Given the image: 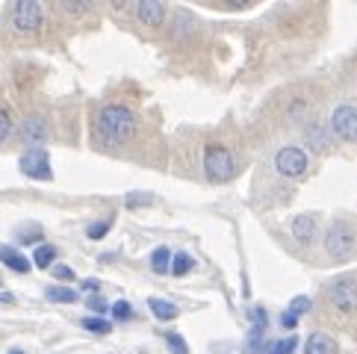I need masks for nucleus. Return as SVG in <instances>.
I'll list each match as a JSON object with an SVG mask.
<instances>
[{
	"label": "nucleus",
	"mask_w": 357,
	"mask_h": 354,
	"mask_svg": "<svg viewBox=\"0 0 357 354\" xmlns=\"http://www.w3.org/2000/svg\"><path fill=\"white\" fill-rule=\"evenodd\" d=\"M98 133L104 142H127L136 133V118L127 107H104L98 116Z\"/></svg>",
	"instance_id": "nucleus-1"
},
{
	"label": "nucleus",
	"mask_w": 357,
	"mask_h": 354,
	"mask_svg": "<svg viewBox=\"0 0 357 354\" xmlns=\"http://www.w3.org/2000/svg\"><path fill=\"white\" fill-rule=\"evenodd\" d=\"M204 171H207V177L213 183L231 180L234 171H236L234 154L225 145H207V151H204Z\"/></svg>",
	"instance_id": "nucleus-2"
},
{
	"label": "nucleus",
	"mask_w": 357,
	"mask_h": 354,
	"mask_svg": "<svg viewBox=\"0 0 357 354\" xmlns=\"http://www.w3.org/2000/svg\"><path fill=\"white\" fill-rule=\"evenodd\" d=\"M325 251L331 257H349L351 251H354V231L346 224V222H334L328 227V233H325Z\"/></svg>",
	"instance_id": "nucleus-3"
},
{
	"label": "nucleus",
	"mask_w": 357,
	"mask_h": 354,
	"mask_svg": "<svg viewBox=\"0 0 357 354\" xmlns=\"http://www.w3.org/2000/svg\"><path fill=\"white\" fill-rule=\"evenodd\" d=\"M12 24L21 33H36L42 27V3L39 0H15V6H12Z\"/></svg>",
	"instance_id": "nucleus-4"
},
{
	"label": "nucleus",
	"mask_w": 357,
	"mask_h": 354,
	"mask_svg": "<svg viewBox=\"0 0 357 354\" xmlns=\"http://www.w3.org/2000/svg\"><path fill=\"white\" fill-rule=\"evenodd\" d=\"M328 298L340 313H354L357 310V281L354 277H340L328 286Z\"/></svg>",
	"instance_id": "nucleus-5"
},
{
	"label": "nucleus",
	"mask_w": 357,
	"mask_h": 354,
	"mask_svg": "<svg viewBox=\"0 0 357 354\" xmlns=\"http://www.w3.org/2000/svg\"><path fill=\"white\" fill-rule=\"evenodd\" d=\"M275 169L284 177H301L304 171H307V154H304L301 148H296V145L280 148L278 157H275Z\"/></svg>",
	"instance_id": "nucleus-6"
},
{
	"label": "nucleus",
	"mask_w": 357,
	"mask_h": 354,
	"mask_svg": "<svg viewBox=\"0 0 357 354\" xmlns=\"http://www.w3.org/2000/svg\"><path fill=\"white\" fill-rule=\"evenodd\" d=\"M18 169L27 177H33V180H50V177H54V171H50V157L42 148H33L27 154H21Z\"/></svg>",
	"instance_id": "nucleus-7"
},
{
	"label": "nucleus",
	"mask_w": 357,
	"mask_h": 354,
	"mask_svg": "<svg viewBox=\"0 0 357 354\" xmlns=\"http://www.w3.org/2000/svg\"><path fill=\"white\" fill-rule=\"evenodd\" d=\"M331 128L346 142H357V107H337L331 116Z\"/></svg>",
	"instance_id": "nucleus-8"
},
{
	"label": "nucleus",
	"mask_w": 357,
	"mask_h": 354,
	"mask_svg": "<svg viewBox=\"0 0 357 354\" xmlns=\"http://www.w3.org/2000/svg\"><path fill=\"white\" fill-rule=\"evenodd\" d=\"M289 231H292V239H298L301 245H310L313 236H316V216H310V213H301V216L292 219Z\"/></svg>",
	"instance_id": "nucleus-9"
},
{
	"label": "nucleus",
	"mask_w": 357,
	"mask_h": 354,
	"mask_svg": "<svg viewBox=\"0 0 357 354\" xmlns=\"http://www.w3.org/2000/svg\"><path fill=\"white\" fill-rule=\"evenodd\" d=\"M136 15H139V21H142L145 27H160L162 18H165V9H162L160 0H139Z\"/></svg>",
	"instance_id": "nucleus-10"
},
{
	"label": "nucleus",
	"mask_w": 357,
	"mask_h": 354,
	"mask_svg": "<svg viewBox=\"0 0 357 354\" xmlns=\"http://www.w3.org/2000/svg\"><path fill=\"white\" fill-rule=\"evenodd\" d=\"M304 354H340V346L334 337L316 331L307 337V343H304Z\"/></svg>",
	"instance_id": "nucleus-11"
},
{
	"label": "nucleus",
	"mask_w": 357,
	"mask_h": 354,
	"mask_svg": "<svg viewBox=\"0 0 357 354\" xmlns=\"http://www.w3.org/2000/svg\"><path fill=\"white\" fill-rule=\"evenodd\" d=\"M21 136H24V142H27V145H42V142H45V136H47L45 121H42V118H36V116H30L27 121L21 124Z\"/></svg>",
	"instance_id": "nucleus-12"
},
{
	"label": "nucleus",
	"mask_w": 357,
	"mask_h": 354,
	"mask_svg": "<svg viewBox=\"0 0 357 354\" xmlns=\"http://www.w3.org/2000/svg\"><path fill=\"white\" fill-rule=\"evenodd\" d=\"M0 263H6L12 272L18 275H27L30 272V260L21 254V251H15L12 245H0Z\"/></svg>",
	"instance_id": "nucleus-13"
},
{
	"label": "nucleus",
	"mask_w": 357,
	"mask_h": 354,
	"mask_svg": "<svg viewBox=\"0 0 357 354\" xmlns=\"http://www.w3.org/2000/svg\"><path fill=\"white\" fill-rule=\"evenodd\" d=\"M148 307L160 322H169V319L177 316V307L172 305V301H165V298H148Z\"/></svg>",
	"instance_id": "nucleus-14"
},
{
	"label": "nucleus",
	"mask_w": 357,
	"mask_h": 354,
	"mask_svg": "<svg viewBox=\"0 0 357 354\" xmlns=\"http://www.w3.org/2000/svg\"><path fill=\"white\" fill-rule=\"evenodd\" d=\"M54 260H56V248L54 245H39L33 251V266L36 269H50Z\"/></svg>",
	"instance_id": "nucleus-15"
},
{
	"label": "nucleus",
	"mask_w": 357,
	"mask_h": 354,
	"mask_svg": "<svg viewBox=\"0 0 357 354\" xmlns=\"http://www.w3.org/2000/svg\"><path fill=\"white\" fill-rule=\"evenodd\" d=\"M172 266V251L169 248H157L154 254H151V269H154L157 275H165Z\"/></svg>",
	"instance_id": "nucleus-16"
},
{
	"label": "nucleus",
	"mask_w": 357,
	"mask_h": 354,
	"mask_svg": "<svg viewBox=\"0 0 357 354\" xmlns=\"http://www.w3.org/2000/svg\"><path fill=\"white\" fill-rule=\"evenodd\" d=\"M80 325L86 328L89 334H109V331H112V325L104 319V316H86Z\"/></svg>",
	"instance_id": "nucleus-17"
},
{
	"label": "nucleus",
	"mask_w": 357,
	"mask_h": 354,
	"mask_svg": "<svg viewBox=\"0 0 357 354\" xmlns=\"http://www.w3.org/2000/svg\"><path fill=\"white\" fill-rule=\"evenodd\" d=\"M50 301H59V305H71V301H77V293L68 286H47V293H45Z\"/></svg>",
	"instance_id": "nucleus-18"
},
{
	"label": "nucleus",
	"mask_w": 357,
	"mask_h": 354,
	"mask_svg": "<svg viewBox=\"0 0 357 354\" xmlns=\"http://www.w3.org/2000/svg\"><path fill=\"white\" fill-rule=\"evenodd\" d=\"M189 269H192V257H189V254H174V257H172V266H169V272H172L174 277L186 275Z\"/></svg>",
	"instance_id": "nucleus-19"
},
{
	"label": "nucleus",
	"mask_w": 357,
	"mask_h": 354,
	"mask_svg": "<svg viewBox=\"0 0 357 354\" xmlns=\"http://www.w3.org/2000/svg\"><path fill=\"white\" fill-rule=\"evenodd\" d=\"M151 201H154V198H151L148 192H130L124 198V204L130 210H139V207H151Z\"/></svg>",
	"instance_id": "nucleus-20"
},
{
	"label": "nucleus",
	"mask_w": 357,
	"mask_h": 354,
	"mask_svg": "<svg viewBox=\"0 0 357 354\" xmlns=\"http://www.w3.org/2000/svg\"><path fill=\"white\" fill-rule=\"evenodd\" d=\"M109 227H112V219H107V222H95V224H89L86 236H89V239H104V236L109 233Z\"/></svg>",
	"instance_id": "nucleus-21"
},
{
	"label": "nucleus",
	"mask_w": 357,
	"mask_h": 354,
	"mask_svg": "<svg viewBox=\"0 0 357 354\" xmlns=\"http://www.w3.org/2000/svg\"><path fill=\"white\" fill-rule=\"evenodd\" d=\"M296 348H298V339L289 337V339H280V343H275L269 348V354H296Z\"/></svg>",
	"instance_id": "nucleus-22"
},
{
	"label": "nucleus",
	"mask_w": 357,
	"mask_h": 354,
	"mask_svg": "<svg viewBox=\"0 0 357 354\" xmlns=\"http://www.w3.org/2000/svg\"><path fill=\"white\" fill-rule=\"evenodd\" d=\"M307 142H310L313 148H328V139H325V130H322V128H319V124H316V128H313V124H310V128H307Z\"/></svg>",
	"instance_id": "nucleus-23"
},
{
	"label": "nucleus",
	"mask_w": 357,
	"mask_h": 354,
	"mask_svg": "<svg viewBox=\"0 0 357 354\" xmlns=\"http://www.w3.org/2000/svg\"><path fill=\"white\" fill-rule=\"evenodd\" d=\"M62 3V9H68V12H74V15H80V12H86L89 6H92V0H59Z\"/></svg>",
	"instance_id": "nucleus-24"
},
{
	"label": "nucleus",
	"mask_w": 357,
	"mask_h": 354,
	"mask_svg": "<svg viewBox=\"0 0 357 354\" xmlns=\"http://www.w3.org/2000/svg\"><path fill=\"white\" fill-rule=\"evenodd\" d=\"M307 310H310V298H307V295L292 298V305H289V313H292V316H301V313H307Z\"/></svg>",
	"instance_id": "nucleus-25"
},
{
	"label": "nucleus",
	"mask_w": 357,
	"mask_h": 354,
	"mask_svg": "<svg viewBox=\"0 0 357 354\" xmlns=\"http://www.w3.org/2000/svg\"><path fill=\"white\" fill-rule=\"evenodd\" d=\"M112 316H116L119 322H124V319H130L133 316V307L127 305V301H116V305H112Z\"/></svg>",
	"instance_id": "nucleus-26"
},
{
	"label": "nucleus",
	"mask_w": 357,
	"mask_h": 354,
	"mask_svg": "<svg viewBox=\"0 0 357 354\" xmlns=\"http://www.w3.org/2000/svg\"><path fill=\"white\" fill-rule=\"evenodd\" d=\"M9 133H12V118H9V112L0 109V142H6Z\"/></svg>",
	"instance_id": "nucleus-27"
},
{
	"label": "nucleus",
	"mask_w": 357,
	"mask_h": 354,
	"mask_svg": "<svg viewBox=\"0 0 357 354\" xmlns=\"http://www.w3.org/2000/svg\"><path fill=\"white\" fill-rule=\"evenodd\" d=\"M86 305H89V310H95L98 316H104V313H107V301L100 298V295H92V298L86 301Z\"/></svg>",
	"instance_id": "nucleus-28"
},
{
	"label": "nucleus",
	"mask_w": 357,
	"mask_h": 354,
	"mask_svg": "<svg viewBox=\"0 0 357 354\" xmlns=\"http://www.w3.org/2000/svg\"><path fill=\"white\" fill-rule=\"evenodd\" d=\"M169 346H172V351H174V354H186V343H183V339L177 337V334H172V337H169Z\"/></svg>",
	"instance_id": "nucleus-29"
},
{
	"label": "nucleus",
	"mask_w": 357,
	"mask_h": 354,
	"mask_svg": "<svg viewBox=\"0 0 357 354\" xmlns=\"http://www.w3.org/2000/svg\"><path fill=\"white\" fill-rule=\"evenodd\" d=\"M280 325H284V328H289V331H296V325H298V316H292V313L287 310L284 316H280Z\"/></svg>",
	"instance_id": "nucleus-30"
},
{
	"label": "nucleus",
	"mask_w": 357,
	"mask_h": 354,
	"mask_svg": "<svg viewBox=\"0 0 357 354\" xmlns=\"http://www.w3.org/2000/svg\"><path fill=\"white\" fill-rule=\"evenodd\" d=\"M54 275L59 277V281H74V272L68 269V266H56V269H54Z\"/></svg>",
	"instance_id": "nucleus-31"
},
{
	"label": "nucleus",
	"mask_w": 357,
	"mask_h": 354,
	"mask_svg": "<svg viewBox=\"0 0 357 354\" xmlns=\"http://www.w3.org/2000/svg\"><path fill=\"white\" fill-rule=\"evenodd\" d=\"M9 301H12V295H9V293H0V305H9Z\"/></svg>",
	"instance_id": "nucleus-32"
},
{
	"label": "nucleus",
	"mask_w": 357,
	"mask_h": 354,
	"mask_svg": "<svg viewBox=\"0 0 357 354\" xmlns=\"http://www.w3.org/2000/svg\"><path fill=\"white\" fill-rule=\"evenodd\" d=\"M227 3H234V6H245L248 0H227Z\"/></svg>",
	"instance_id": "nucleus-33"
},
{
	"label": "nucleus",
	"mask_w": 357,
	"mask_h": 354,
	"mask_svg": "<svg viewBox=\"0 0 357 354\" xmlns=\"http://www.w3.org/2000/svg\"><path fill=\"white\" fill-rule=\"evenodd\" d=\"M9 354H24V351H9Z\"/></svg>",
	"instance_id": "nucleus-34"
}]
</instances>
